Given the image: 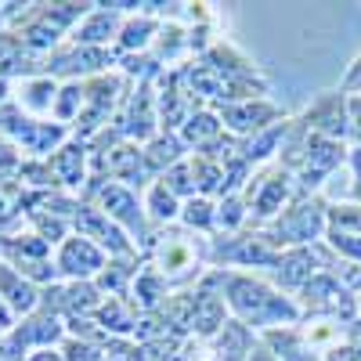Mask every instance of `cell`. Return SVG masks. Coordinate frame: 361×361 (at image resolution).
<instances>
[{"label": "cell", "instance_id": "1", "mask_svg": "<svg viewBox=\"0 0 361 361\" xmlns=\"http://www.w3.org/2000/svg\"><path fill=\"white\" fill-rule=\"evenodd\" d=\"M224 282H228L231 307L243 314L246 322L264 325V322H275V318H286V322L296 318L293 304H286V300L275 296L267 286H260V282H253V279H224Z\"/></svg>", "mask_w": 361, "mask_h": 361}, {"label": "cell", "instance_id": "2", "mask_svg": "<svg viewBox=\"0 0 361 361\" xmlns=\"http://www.w3.org/2000/svg\"><path fill=\"white\" fill-rule=\"evenodd\" d=\"M87 8H90V4H51V8H33L29 22L18 29V44H22L25 51H33V54L54 47L58 37H62L73 22H80V18L87 15Z\"/></svg>", "mask_w": 361, "mask_h": 361}, {"label": "cell", "instance_id": "3", "mask_svg": "<svg viewBox=\"0 0 361 361\" xmlns=\"http://www.w3.org/2000/svg\"><path fill=\"white\" fill-rule=\"evenodd\" d=\"M0 250L11 257V267L18 275H25L33 286H54L58 279V264H51V246L33 231V235H4Z\"/></svg>", "mask_w": 361, "mask_h": 361}, {"label": "cell", "instance_id": "4", "mask_svg": "<svg viewBox=\"0 0 361 361\" xmlns=\"http://www.w3.org/2000/svg\"><path fill=\"white\" fill-rule=\"evenodd\" d=\"M0 137H11V141H22L33 156H44V152H58L66 145V127L62 123H37V119L22 116L15 105H4L0 109Z\"/></svg>", "mask_w": 361, "mask_h": 361}, {"label": "cell", "instance_id": "5", "mask_svg": "<svg viewBox=\"0 0 361 361\" xmlns=\"http://www.w3.org/2000/svg\"><path fill=\"white\" fill-rule=\"evenodd\" d=\"M119 90H123V80H119V76H98V80L87 83V105L80 112V127H76L80 141L98 137V130L105 127L112 105L119 102Z\"/></svg>", "mask_w": 361, "mask_h": 361}, {"label": "cell", "instance_id": "6", "mask_svg": "<svg viewBox=\"0 0 361 361\" xmlns=\"http://www.w3.org/2000/svg\"><path fill=\"white\" fill-rule=\"evenodd\" d=\"M73 228H76V235L80 238H90L98 250H109L112 257H130L134 250H130V243L123 238V231L116 228V221H109L98 206H90V202H80V209L73 214Z\"/></svg>", "mask_w": 361, "mask_h": 361}, {"label": "cell", "instance_id": "7", "mask_svg": "<svg viewBox=\"0 0 361 361\" xmlns=\"http://www.w3.org/2000/svg\"><path fill=\"white\" fill-rule=\"evenodd\" d=\"M58 271L73 282H90L105 271V250H98L90 238L69 235L58 250Z\"/></svg>", "mask_w": 361, "mask_h": 361}, {"label": "cell", "instance_id": "8", "mask_svg": "<svg viewBox=\"0 0 361 361\" xmlns=\"http://www.w3.org/2000/svg\"><path fill=\"white\" fill-rule=\"evenodd\" d=\"M0 300H4V307L18 318H29V314H37L40 311V300L44 293L29 282L25 275H18V271L8 264V260H0Z\"/></svg>", "mask_w": 361, "mask_h": 361}, {"label": "cell", "instance_id": "9", "mask_svg": "<svg viewBox=\"0 0 361 361\" xmlns=\"http://www.w3.org/2000/svg\"><path fill=\"white\" fill-rule=\"evenodd\" d=\"M112 62V54H105L102 47H80L73 44L69 51H58L54 58H47V76L58 73V76H76V73H98Z\"/></svg>", "mask_w": 361, "mask_h": 361}, {"label": "cell", "instance_id": "10", "mask_svg": "<svg viewBox=\"0 0 361 361\" xmlns=\"http://www.w3.org/2000/svg\"><path fill=\"white\" fill-rule=\"evenodd\" d=\"M47 163H51V170L58 177V188L73 192V188L83 185V173H87V145L80 137H73V141H66L62 148H58Z\"/></svg>", "mask_w": 361, "mask_h": 361}, {"label": "cell", "instance_id": "11", "mask_svg": "<svg viewBox=\"0 0 361 361\" xmlns=\"http://www.w3.org/2000/svg\"><path fill=\"white\" fill-rule=\"evenodd\" d=\"M98 202H102V214L109 221L127 224L130 231H141V209H137V199H134L130 188H123V185H102Z\"/></svg>", "mask_w": 361, "mask_h": 361}, {"label": "cell", "instance_id": "12", "mask_svg": "<svg viewBox=\"0 0 361 361\" xmlns=\"http://www.w3.org/2000/svg\"><path fill=\"white\" fill-rule=\"evenodd\" d=\"M329 238L333 246L354 260H361V209L354 206H340L333 209V221H329Z\"/></svg>", "mask_w": 361, "mask_h": 361}, {"label": "cell", "instance_id": "13", "mask_svg": "<svg viewBox=\"0 0 361 361\" xmlns=\"http://www.w3.org/2000/svg\"><path fill=\"white\" fill-rule=\"evenodd\" d=\"M318 231H322V202H300L279 224L282 243H307V238H314Z\"/></svg>", "mask_w": 361, "mask_h": 361}, {"label": "cell", "instance_id": "14", "mask_svg": "<svg viewBox=\"0 0 361 361\" xmlns=\"http://www.w3.org/2000/svg\"><path fill=\"white\" fill-rule=\"evenodd\" d=\"M116 29H119L116 11H109V8L90 11V15H87V22L73 29V44H80V47H98V44H105V40L116 33Z\"/></svg>", "mask_w": 361, "mask_h": 361}, {"label": "cell", "instance_id": "15", "mask_svg": "<svg viewBox=\"0 0 361 361\" xmlns=\"http://www.w3.org/2000/svg\"><path fill=\"white\" fill-rule=\"evenodd\" d=\"M307 166H304V185H318V177L329 173L340 159H343V148L336 141H329V137H314L307 145Z\"/></svg>", "mask_w": 361, "mask_h": 361}, {"label": "cell", "instance_id": "16", "mask_svg": "<svg viewBox=\"0 0 361 361\" xmlns=\"http://www.w3.org/2000/svg\"><path fill=\"white\" fill-rule=\"evenodd\" d=\"M94 322L105 329V333H109L112 340L127 336V333H137V314H130L127 300H116V296H109V300H105L102 311L94 314Z\"/></svg>", "mask_w": 361, "mask_h": 361}, {"label": "cell", "instance_id": "17", "mask_svg": "<svg viewBox=\"0 0 361 361\" xmlns=\"http://www.w3.org/2000/svg\"><path fill=\"white\" fill-rule=\"evenodd\" d=\"M304 296H307V304L311 307H325V311H340L343 318H350V304H347V296H343V289L333 282V279H311L307 286H304Z\"/></svg>", "mask_w": 361, "mask_h": 361}, {"label": "cell", "instance_id": "18", "mask_svg": "<svg viewBox=\"0 0 361 361\" xmlns=\"http://www.w3.org/2000/svg\"><path fill=\"white\" fill-rule=\"evenodd\" d=\"M159 267L163 275H180V271L195 267V250L185 235H166V243L159 246Z\"/></svg>", "mask_w": 361, "mask_h": 361}, {"label": "cell", "instance_id": "19", "mask_svg": "<svg viewBox=\"0 0 361 361\" xmlns=\"http://www.w3.org/2000/svg\"><path fill=\"white\" fill-rule=\"evenodd\" d=\"M119 130H123L127 137H137V141H145L148 134H152V98H148V87L137 90V98L130 102V112H127Z\"/></svg>", "mask_w": 361, "mask_h": 361}, {"label": "cell", "instance_id": "20", "mask_svg": "<svg viewBox=\"0 0 361 361\" xmlns=\"http://www.w3.org/2000/svg\"><path fill=\"white\" fill-rule=\"evenodd\" d=\"M275 267H279V279H282L286 286H307V282H311L314 257H311L307 250H293V253L279 257V260H275Z\"/></svg>", "mask_w": 361, "mask_h": 361}, {"label": "cell", "instance_id": "21", "mask_svg": "<svg viewBox=\"0 0 361 361\" xmlns=\"http://www.w3.org/2000/svg\"><path fill=\"white\" fill-rule=\"evenodd\" d=\"M83 105H87V87L83 83H66V87H58V98H54V119L58 123H73V119H80V112H83Z\"/></svg>", "mask_w": 361, "mask_h": 361}, {"label": "cell", "instance_id": "22", "mask_svg": "<svg viewBox=\"0 0 361 361\" xmlns=\"http://www.w3.org/2000/svg\"><path fill=\"white\" fill-rule=\"evenodd\" d=\"M54 98H58V87H54L51 76H33V80L22 83V105L29 112H51Z\"/></svg>", "mask_w": 361, "mask_h": 361}, {"label": "cell", "instance_id": "23", "mask_svg": "<svg viewBox=\"0 0 361 361\" xmlns=\"http://www.w3.org/2000/svg\"><path fill=\"white\" fill-rule=\"evenodd\" d=\"M163 296H166V282H163V275H159L156 267H145L141 275H137V282H134V304H137L141 311H152Z\"/></svg>", "mask_w": 361, "mask_h": 361}, {"label": "cell", "instance_id": "24", "mask_svg": "<svg viewBox=\"0 0 361 361\" xmlns=\"http://www.w3.org/2000/svg\"><path fill=\"white\" fill-rule=\"evenodd\" d=\"M177 156H180V141H177L173 134H166V137L148 141V148H145V166L156 173V170H163V166H173Z\"/></svg>", "mask_w": 361, "mask_h": 361}, {"label": "cell", "instance_id": "25", "mask_svg": "<svg viewBox=\"0 0 361 361\" xmlns=\"http://www.w3.org/2000/svg\"><path fill=\"white\" fill-rule=\"evenodd\" d=\"M217 325H224V307L214 293H195V329L199 333H214Z\"/></svg>", "mask_w": 361, "mask_h": 361}, {"label": "cell", "instance_id": "26", "mask_svg": "<svg viewBox=\"0 0 361 361\" xmlns=\"http://www.w3.org/2000/svg\"><path fill=\"white\" fill-rule=\"evenodd\" d=\"M267 185H264V192H260V199H257V217H271L275 209L286 202V195H289V185H286V173H271V177H264Z\"/></svg>", "mask_w": 361, "mask_h": 361}, {"label": "cell", "instance_id": "27", "mask_svg": "<svg viewBox=\"0 0 361 361\" xmlns=\"http://www.w3.org/2000/svg\"><path fill=\"white\" fill-rule=\"evenodd\" d=\"M134 275V267L127 264V260H119V264H105V271L94 279V286L102 289V293H109V296H116V300H123L127 296V279Z\"/></svg>", "mask_w": 361, "mask_h": 361}, {"label": "cell", "instance_id": "28", "mask_svg": "<svg viewBox=\"0 0 361 361\" xmlns=\"http://www.w3.org/2000/svg\"><path fill=\"white\" fill-rule=\"evenodd\" d=\"M18 180L33 185L37 192H47V188H54V185H58V177H54L51 163H40V159H25V163L18 166Z\"/></svg>", "mask_w": 361, "mask_h": 361}, {"label": "cell", "instance_id": "29", "mask_svg": "<svg viewBox=\"0 0 361 361\" xmlns=\"http://www.w3.org/2000/svg\"><path fill=\"white\" fill-rule=\"evenodd\" d=\"M267 116H275V109H267V105H246V109H224V119L235 127V130H257L260 127V119Z\"/></svg>", "mask_w": 361, "mask_h": 361}, {"label": "cell", "instance_id": "30", "mask_svg": "<svg viewBox=\"0 0 361 361\" xmlns=\"http://www.w3.org/2000/svg\"><path fill=\"white\" fill-rule=\"evenodd\" d=\"M217 130H221L217 116H192L188 123H185V141H192V145H206V141H214V137H217Z\"/></svg>", "mask_w": 361, "mask_h": 361}, {"label": "cell", "instance_id": "31", "mask_svg": "<svg viewBox=\"0 0 361 361\" xmlns=\"http://www.w3.org/2000/svg\"><path fill=\"white\" fill-rule=\"evenodd\" d=\"M152 33H156V22L152 18H137V22H127L123 29H119V44H123L127 51H134V47H145Z\"/></svg>", "mask_w": 361, "mask_h": 361}, {"label": "cell", "instance_id": "32", "mask_svg": "<svg viewBox=\"0 0 361 361\" xmlns=\"http://www.w3.org/2000/svg\"><path fill=\"white\" fill-rule=\"evenodd\" d=\"M267 343L279 350V357H286V361H314V357H307V347L300 343L293 333H267Z\"/></svg>", "mask_w": 361, "mask_h": 361}, {"label": "cell", "instance_id": "33", "mask_svg": "<svg viewBox=\"0 0 361 361\" xmlns=\"http://www.w3.org/2000/svg\"><path fill=\"white\" fill-rule=\"evenodd\" d=\"M177 214V202H173V192L163 185V180H159V185L152 188V217L156 221H170Z\"/></svg>", "mask_w": 361, "mask_h": 361}, {"label": "cell", "instance_id": "34", "mask_svg": "<svg viewBox=\"0 0 361 361\" xmlns=\"http://www.w3.org/2000/svg\"><path fill=\"white\" fill-rule=\"evenodd\" d=\"M214 209H209V202H202V199H192L188 206H185V221L192 224V228H209L214 224Z\"/></svg>", "mask_w": 361, "mask_h": 361}, {"label": "cell", "instance_id": "35", "mask_svg": "<svg viewBox=\"0 0 361 361\" xmlns=\"http://www.w3.org/2000/svg\"><path fill=\"white\" fill-rule=\"evenodd\" d=\"M217 224H224V228H235L238 221H243V202L238 199H228L221 209H217V217H214Z\"/></svg>", "mask_w": 361, "mask_h": 361}, {"label": "cell", "instance_id": "36", "mask_svg": "<svg viewBox=\"0 0 361 361\" xmlns=\"http://www.w3.org/2000/svg\"><path fill=\"white\" fill-rule=\"evenodd\" d=\"M350 130L361 141V98H350Z\"/></svg>", "mask_w": 361, "mask_h": 361}, {"label": "cell", "instance_id": "37", "mask_svg": "<svg viewBox=\"0 0 361 361\" xmlns=\"http://www.w3.org/2000/svg\"><path fill=\"white\" fill-rule=\"evenodd\" d=\"M15 329V314L4 307V300H0V333H11Z\"/></svg>", "mask_w": 361, "mask_h": 361}, {"label": "cell", "instance_id": "38", "mask_svg": "<svg viewBox=\"0 0 361 361\" xmlns=\"http://www.w3.org/2000/svg\"><path fill=\"white\" fill-rule=\"evenodd\" d=\"M29 361H66V357H62V350H40V354H33Z\"/></svg>", "mask_w": 361, "mask_h": 361}, {"label": "cell", "instance_id": "39", "mask_svg": "<svg viewBox=\"0 0 361 361\" xmlns=\"http://www.w3.org/2000/svg\"><path fill=\"white\" fill-rule=\"evenodd\" d=\"M8 105V76H0V109Z\"/></svg>", "mask_w": 361, "mask_h": 361}, {"label": "cell", "instance_id": "40", "mask_svg": "<svg viewBox=\"0 0 361 361\" xmlns=\"http://www.w3.org/2000/svg\"><path fill=\"white\" fill-rule=\"evenodd\" d=\"M250 361H279V357L267 354V350H257V354H250Z\"/></svg>", "mask_w": 361, "mask_h": 361}, {"label": "cell", "instance_id": "41", "mask_svg": "<svg viewBox=\"0 0 361 361\" xmlns=\"http://www.w3.org/2000/svg\"><path fill=\"white\" fill-rule=\"evenodd\" d=\"M357 83H361V69H354V73H350V87H357Z\"/></svg>", "mask_w": 361, "mask_h": 361}, {"label": "cell", "instance_id": "42", "mask_svg": "<svg viewBox=\"0 0 361 361\" xmlns=\"http://www.w3.org/2000/svg\"><path fill=\"white\" fill-rule=\"evenodd\" d=\"M354 166H357V177H361V148L354 152Z\"/></svg>", "mask_w": 361, "mask_h": 361}, {"label": "cell", "instance_id": "43", "mask_svg": "<svg viewBox=\"0 0 361 361\" xmlns=\"http://www.w3.org/2000/svg\"><path fill=\"white\" fill-rule=\"evenodd\" d=\"M0 336H4V333H0Z\"/></svg>", "mask_w": 361, "mask_h": 361}]
</instances>
